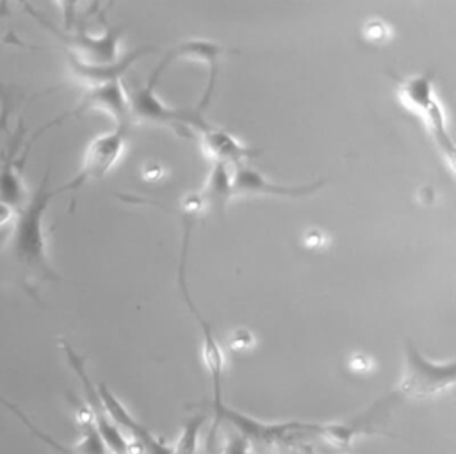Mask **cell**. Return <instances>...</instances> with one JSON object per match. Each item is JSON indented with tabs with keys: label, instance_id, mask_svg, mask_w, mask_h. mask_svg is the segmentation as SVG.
Instances as JSON below:
<instances>
[{
	"label": "cell",
	"instance_id": "cell-4",
	"mask_svg": "<svg viewBox=\"0 0 456 454\" xmlns=\"http://www.w3.org/2000/svg\"><path fill=\"white\" fill-rule=\"evenodd\" d=\"M61 347H62V351L66 354V360H68L69 367L75 370V374L82 381L91 422H93L94 429L98 431L102 442L105 443L107 450H110L114 454H130V442L121 433V429L110 420V417L107 415V411L103 408V402H102V399L98 395V390L93 385V381H91V377H89V374L86 370V358L77 354L75 349L68 342H61Z\"/></svg>",
	"mask_w": 456,
	"mask_h": 454
},
{
	"label": "cell",
	"instance_id": "cell-5",
	"mask_svg": "<svg viewBox=\"0 0 456 454\" xmlns=\"http://www.w3.org/2000/svg\"><path fill=\"white\" fill-rule=\"evenodd\" d=\"M125 139H126V125H116L114 130L94 137L86 148L80 171L73 176V180H69L66 185L57 189L59 194L66 191H77L87 180L103 178L121 157L125 150Z\"/></svg>",
	"mask_w": 456,
	"mask_h": 454
},
{
	"label": "cell",
	"instance_id": "cell-19",
	"mask_svg": "<svg viewBox=\"0 0 456 454\" xmlns=\"http://www.w3.org/2000/svg\"><path fill=\"white\" fill-rule=\"evenodd\" d=\"M5 11V4H0V16L4 14ZM0 100H2V112H0V128L5 126V119H7V114H9V109H11V98H9V93L7 89L2 85L0 82Z\"/></svg>",
	"mask_w": 456,
	"mask_h": 454
},
{
	"label": "cell",
	"instance_id": "cell-9",
	"mask_svg": "<svg viewBox=\"0 0 456 454\" xmlns=\"http://www.w3.org/2000/svg\"><path fill=\"white\" fill-rule=\"evenodd\" d=\"M91 109H100L103 112H109L116 119V125H126V118L130 116V110H128V100L121 85V80L114 78L105 84L91 85V89L84 94L78 107L68 114L55 118V123H61L69 116H80Z\"/></svg>",
	"mask_w": 456,
	"mask_h": 454
},
{
	"label": "cell",
	"instance_id": "cell-3",
	"mask_svg": "<svg viewBox=\"0 0 456 454\" xmlns=\"http://www.w3.org/2000/svg\"><path fill=\"white\" fill-rule=\"evenodd\" d=\"M397 84V96L399 101L415 116H419L429 135L436 142L440 153L447 158L449 167H452L454 158V144L449 134V126L444 116L442 103L438 101L433 91V71H424L420 75H413L408 78L394 77Z\"/></svg>",
	"mask_w": 456,
	"mask_h": 454
},
{
	"label": "cell",
	"instance_id": "cell-6",
	"mask_svg": "<svg viewBox=\"0 0 456 454\" xmlns=\"http://www.w3.org/2000/svg\"><path fill=\"white\" fill-rule=\"evenodd\" d=\"M160 73L155 69L150 77V80L134 89L130 94H126L128 100V110L139 119L155 121V123H169V125H196L198 128L205 126L207 121L203 119L201 112L192 110H178L173 107H167L155 96V82L159 80Z\"/></svg>",
	"mask_w": 456,
	"mask_h": 454
},
{
	"label": "cell",
	"instance_id": "cell-14",
	"mask_svg": "<svg viewBox=\"0 0 456 454\" xmlns=\"http://www.w3.org/2000/svg\"><path fill=\"white\" fill-rule=\"evenodd\" d=\"M207 420V413H198L194 417H189L183 422V429L176 440V445L173 447V454H194L198 449L200 431L201 426Z\"/></svg>",
	"mask_w": 456,
	"mask_h": 454
},
{
	"label": "cell",
	"instance_id": "cell-21",
	"mask_svg": "<svg viewBox=\"0 0 456 454\" xmlns=\"http://www.w3.org/2000/svg\"><path fill=\"white\" fill-rule=\"evenodd\" d=\"M290 454H305V452H290Z\"/></svg>",
	"mask_w": 456,
	"mask_h": 454
},
{
	"label": "cell",
	"instance_id": "cell-17",
	"mask_svg": "<svg viewBox=\"0 0 456 454\" xmlns=\"http://www.w3.org/2000/svg\"><path fill=\"white\" fill-rule=\"evenodd\" d=\"M224 454H251L249 452V442L244 436L235 434L228 440Z\"/></svg>",
	"mask_w": 456,
	"mask_h": 454
},
{
	"label": "cell",
	"instance_id": "cell-12",
	"mask_svg": "<svg viewBox=\"0 0 456 454\" xmlns=\"http://www.w3.org/2000/svg\"><path fill=\"white\" fill-rule=\"evenodd\" d=\"M224 52L223 46L216 45V43H210V41H203V39H192V41H183L180 45H176L175 48H171L166 57L160 61V64L155 68L162 73V69L166 66H169V62L180 59V57H187V59H201L208 64L210 68V75H208V84H207V91L203 94V101L200 105V110L208 103L210 100V94L214 91V85H216V75H217V61L221 57V53Z\"/></svg>",
	"mask_w": 456,
	"mask_h": 454
},
{
	"label": "cell",
	"instance_id": "cell-2",
	"mask_svg": "<svg viewBox=\"0 0 456 454\" xmlns=\"http://www.w3.org/2000/svg\"><path fill=\"white\" fill-rule=\"evenodd\" d=\"M456 361H433L426 358L417 345L408 340L404 344V367L395 390L385 397L390 399H431L454 385Z\"/></svg>",
	"mask_w": 456,
	"mask_h": 454
},
{
	"label": "cell",
	"instance_id": "cell-18",
	"mask_svg": "<svg viewBox=\"0 0 456 454\" xmlns=\"http://www.w3.org/2000/svg\"><path fill=\"white\" fill-rule=\"evenodd\" d=\"M387 25L383 23V21H378V20H374V21H370L367 27H365V36H367V39H370V41H383V39H387Z\"/></svg>",
	"mask_w": 456,
	"mask_h": 454
},
{
	"label": "cell",
	"instance_id": "cell-13",
	"mask_svg": "<svg viewBox=\"0 0 456 454\" xmlns=\"http://www.w3.org/2000/svg\"><path fill=\"white\" fill-rule=\"evenodd\" d=\"M228 166L224 164H214V169L207 180V185L203 189V192H200L203 196V199L207 201V205L223 208V205L230 199L232 194V178L228 174Z\"/></svg>",
	"mask_w": 456,
	"mask_h": 454
},
{
	"label": "cell",
	"instance_id": "cell-16",
	"mask_svg": "<svg viewBox=\"0 0 456 454\" xmlns=\"http://www.w3.org/2000/svg\"><path fill=\"white\" fill-rule=\"evenodd\" d=\"M0 404H2V406H5V408H7V409H9V411H11V413H12V415H14V417H16V418H18V420H20V422H21V424H23V426H25V427L34 434V436H36V438L41 434V429H39L37 426H34V422H32V420H30V418H28V417H27V415H25V413H23V411L14 404V402H11L9 399H5L2 393H0Z\"/></svg>",
	"mask_w": 456,
	"mask_h": 454
},
{
	"label": "cell",
	"instance_id": "cell-10",
	"mask_svg": "<svg viewBox=\"0 0 456 454\" xmlns=\"http://www.w3.org/2000/svg\"><path fill=\"white\" fill-rule=\"evenodd\" d=\"M324 185L322 180L303 185H283L273 180H267L262 173L237 166L232 176V194H271L281 198H305L314 194Z\"/></svg>",
	"mask_w": 456,
	"mask_h": 454
},
{
	"label": "cell",
	"instance_id": "cell-15",
	"mask_svg": "<svg viewBox=\"0 0 456 454\" xmlns=\"http://www.w3.org/2000/svg\"><path fill=\"white\" fill-rule=\"evenodd\" d=\"M256 344L253 333L246 328H239L235 331H232L230 338H228V345L233 353H244V351H249L253 345Z\"/></svg>",
	"mask_w": 456,
	"mask_h": 454
},
{
	"label": "cell",
	"instance_id": "cell-7",
	"mask_svg": "<svg viewBox=\"0 0 456 454\" xmlns=\"http://www.w3.org/2000/svg\"><path fill=\"white\" fill-rule=\"evenodd\" d=\"M187 260V247H182V253H180V265H178V285H180V290H182V296H183V301L187 303L191 313L194 315L200 329H201V335H203V345H201V353H203V361L208 369V374H210V379H212V385H214V397H212V402L207 406V411H214L217 408L223 406V388H221V381H223V370H224V354L214 336V329L210 326L208 320L203 319V315L198 312L196 304L192 303L191 296H189V290H187V281H185V262Z\"/></svg>",
	"mask_w": 456,
	"mask_h": 454
},
{
	"label": "cell",
	"instance_id": "cell-20",
	"mask_svg": "<svg viewBox=\"0 0 456 454\" xmlns=\"http://www.w3.org/2000/svg\"><path fill=\"white\" fill-rule=\"evenodd\" d=\"M12 214H14V210H11V208L5 207L4 203H0V226H4L5 223H9L11 217H12Z\"/></svg>",
	"mask_w": 456,
	"mask_h": 454
},
{
	"label": "cell",
	"instance_id": "cell-11",
	"mask_svg": "<svg viewBox=\"0 0 456 454\" xmlns=\"http://www.w3.org/2000/svg\"><path fill=\"white\" fill-rule=\"evenodd\" d=\"M200 130L203 134L201 137L203 150L207 151L208 157L216 160V164L240 166L244 158H255L260 153V150L244 146L235 137H232L226 130H221L217 126L205 125Z\"/></svg>",
	"mask_w": 456,
	"mask_h": 454
},
{
	"label": "cell",
	"instance_id": "cell-1",
	"mask_svg": "<svg viewBox=\"0 0 456 454\" xmlns=\"http://www.w3.org/2000/svg\"><path fill=\"white\" fill-rule=\"evenodd\" d=\"M50 169L43 176L36 192L23 208L18 210L14 226L7 239L4 255L0 256V281L9 278L20 281L27 290L28 285L59 280L46 256V242L43 230V215L57 189H48Z\"/></svg>",
	"mask_w": 456,
	"mask_h": 454
},
{
	"label": "cell",
	"instance_id": "cell-8",
	"mask_svg": "<svg viewBox=\"0 0 456 454\" xmlns=\"http://www.w3.org/2000/svg\"><path fill=\"white\" fill-rule=\"evenodd\" d=\"M25 132H27V128L23 125V118H20L18 126H16L14 134L11 135V139L7 141L5 151L2 153V158H0V203L9 207L11 210H20L25 201L21 173H23V164L27 160L28 150H30L32 142L37 139L34 135L32 141L27 144L25 151L20 155Z\"/></svg>",
	"mask_w": 456,
	"mask_h": 454
}]
</instances>
